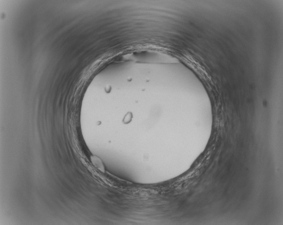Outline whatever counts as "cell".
<instances>
[{"mask_svg": "<svg viewBox=\"0 0 283 225\" xmlns=\"http://www.w3.org/2000/svg\"><path fill=\"white\" fill-rule=\"evenodd\" d=\"M92 161L96 167L97 168L100 170L101 171L103 172H105V167L100 159L98 158L97 157L93 156L92 157Z\"/></svg>", "mask_w": 283, "mask_h": 225, "instance_id": "6da1fadb", "label": "cell"}]
</instances>
